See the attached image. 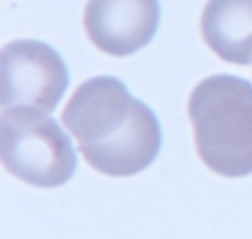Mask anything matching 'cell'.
<instances>
[{"label":"cell","mask_w":252,"mask_h":239,"mask_svg":"<svg viewBox=\"0 0 252 239\" xmlns=\"http://www.w3.org/2000/svg\"><path fill=\"white\" fill-rule=\"evenodd\" d=\"M200 160L218 175L245 178L252 173V84L240 77L215 74L203 79L188 101Z\"/></svg>","instance_id":"cell-1"},{"label":"cell","mask_w":252,"mask_h":239,"mask_svg":"<svg viewBox=\"0 0 252 239\" xmlns=\"http://www.w3.org/2000/svg\"><path fill=\"white\" fill-rule=\"evenodd\" d=\"M69 74L64 59L45 42L18 40L0 52V104L3 108H37L50 113Z\"/></svg>","instance_id":"cell-3"},{"label":"cell","mask_w":252,"mask_h":239,"mask_svg":"<svg viewBox=\"0 0 252 239\" xmlns=\"http://www.w3.org/2000/svg\"><path fill=\"white\" fill-rule=\"evenodd\" d=\"M161 23L158 0H89L84 30L106 54L129 57L146 47Z\"/></svg>","instance_id":"cell-5"},{"label":"cell","mask_w":252,"mask_h":239,"mask_svg":"<svg viewBox=\"0 0 252 239\" xmlns=\"http://www.w3.org/2000/svg\"><path fill=\"white\" fill-rule=\"evenodd\" d=\"M205 45L232 64L252 62V0H208L200 18Z\"/></svg>","instance_id":"cell-7"},{"label":"cell","mask_w":252,"mask_h":239,"mask_svg":"<svg viewBox=\"0 0 252 239\" xmlns=\"http://www.w3.org/2000/svg\"><path fill=\"white\" fill-rule=\"evenodd\" d=\"M79 151H82L84 160L104 175H114V178L136 175L144 168H149L161 151L158 118L141 101L134 118L126 124L124 131H119L106 143L79 148Z\"/></svg>","instance_id":"cell-6"},{"label":"cell","mask_w":252,"mask_h":239,"mask_svg":"<svg viewBox=\"0 0 252 239\" xmlns=\"http://www.w3.org/2000/svg\"><path fill=\"white\" fill-rule=\"evenodd\" d=\"M0 160L10 175L35 187L64 185L77 168L69 136L37 108H3Z\"/></svg>","instance_id":"cell-2"},{"label":"cell","mask_w":252,"mask_h":239,"mask_svg":"<svg viewBox=\"0 0 252 239\" xmlns=\"http://www.w3.org/2000/svg\"><path fill=\"white\" fill-rule=\"evenodd\" d=\"M139 104L141 101L134 99L119 79L94 77L74 91L62 111V124L77 138L79 148L99 146L126 129Z\"/></svg>","instance_id":"cell-4"}]
</instances>
